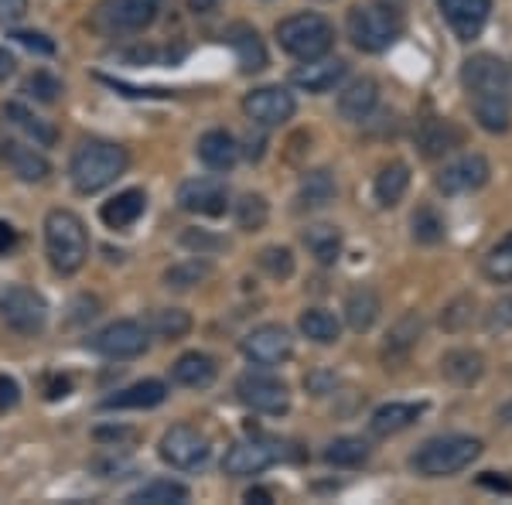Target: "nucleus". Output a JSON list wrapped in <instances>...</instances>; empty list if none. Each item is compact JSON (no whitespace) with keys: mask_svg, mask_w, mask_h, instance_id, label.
Here are the masks:
<instances>
[{"mask_svg":"<svg viewBox=\"0 0 512 505\" xmlns=\"http://www.w3.org/2000/svg\"><path fill=\"white\" fill-rule=\"evenodd\" d=\"M4 120L11 123L14 130H21L35 147H55V140H59V130H55L48 120H41L38 113H31L24 103H7Z\"/></svg>","mask_w":512,"mask_h":505,"instance_id":"25","label":"nucleus"},{"mask_svg":"<svg viewBox=\"0 0 512 505\" xmlns=\"http://www.w3.org/2000/svg\"><path fill=\"white\" fill-rule=\"evenodd\" d=\"M236 396L243 407L253 413H267V417H280L291 410V393L280 379L267 376V372H246L236 379Z\"/></svg>","mask_w":512,"mask_h":505,"instance_id":"9","label":"nucleus"},{"mask_svg":"<svg viewBox=\"0 0 512 505\" xmlns=\"http://www.w3.org/2000/svg\"><path fill=\"white\" fill-rule=\"evenodd\" d=\"M492 168L482 154H465L458 161L444 164V171L437 175V188L444 195H468V192H478V188L489 181Z\"/></svg>","mask_w":512,"mask_h":505,"instance_id":"15","label":"nucleus"},{"mask_svg":"<svg viewBox=\"0 0 512 505\" xmlns=\"http://www.w3.org/2000/svg\"><path fill=\"white\" fill-rule=\"evenodd\" d=\"M219 4H222V0H188V7H192L195 14H212Z\"/></svg>","mask_w":512,"mask_h":505,"instance_id":"54","label":"nucleus"},{"mask_svg":"<svg viewBox=\"0 0 512 505\" xmlns=\"http://www.w3.org/2000/svg\"><path fill=\"white\" fill-rule=\"evenodd\" d=\"M342 79H345V62L342 59H325V55L308 59L291 72L294 86L308 89V93H328V89H335Z\"/></svg>","mask_w":512,"mask_h":505,"instance_id":"21","label":"nucleus"},{"mask_svg":"<svg viewBox=\"0 0 512 505\" xmlns=\"http://www.w3.org/2000/svg\"><path fill=\"white\" fill-rule=\"evenodd\" d=\"M144 209H147V195L140 192V188H127V192L113 195L110 202H103L99 219H103L110 229H127L144 215Z\"/></svg>","mask_w":512,"mask_h":505,"instance_id":"26","label":"nucleus"},{"mask_svg":"<svg viewBox=\"0 0 512 505\" xmlns=\"http://www.w3.org/2000/svg\"><path fill=\"white\" fill-rule=\"evenodd\" d=\"M489 331H512V297H502L489 314Z\"/></svg>","mask_w":512,"mask_h":505,"instance_id":"46","label":"nucleus"},{"mask_svg":"<svg viewBox=\"0 0 512 505\" xmlns=\"http://www.w3.org/2000/svg\"><path fill=\"white\" fill-rule=\"evenodd\" d=\"M243 110L256 127H280V123H287L294 117L297 103L284 86H260V89H253V93H246Z\"/></svg>","mask_w":512,"mask_h":505,"instance_id":"13","label":"nucleus"},{"mask_svg":"<svg viewBox=\"0 0 512 505\" xmlns=\"http://www.w3.org/2000/svg\"><path fill=\"white\" fill-rule=\"evenodd\" d=\"M130 468V461H123V458H110V461H96V471L103 478H123L120 471H127Z\"/></svg>","mask_w":512,"mask_h":505,"instance_id":"51","label":"nucleus"},{"mask_svg":"<svg viewBox=\"0 0 512 505\" xmlns=\"http://www.w3.org/2000/svg\"><path fill=\"white\" fill-rule=\"evenodd\" d=\"M482 454V441L465 434H448V437H434V441L420 444L410 458V468L424 478H451L458 471H465L472 461Z\"/></svg>","mask_w":512,"mask_h":505,"instance_id":"4","label":"nucleus"},{"mask_svg":"<svg viewBox=\"0 0 512 505\" xmlns=\"http://www.w3.org/2000/svg\"><path fill=\"white\" fill-rule=\"evenodd\" d=\"M410 233H414L420 246H437L448 229H444V219L431 209V205H420L414 212V219H410Z\"/></svg>","mask_w":512,"mask_h":505,"instance_id":"39","label":"nucleus"},{"mask_svg":"<svg viewBox=\"0 0 512 505\" xmlns=\"http://www.w3.org/2000/svg\"><path fill=\"white\" fill-rule=\"evenodd\" d=\"M420 413H424L420 403H383V407L373 413L369 427H373L376 437H393V434H400V430L414 427Z\"/></svg>","mask_w":512,"mask_h":505,"instance_id":"29","label":"nucleus"},{"mask_svg":"<svg viewBox=\"0 0 512 505\" xmlns=\"http://www.w3.org/2000/svg\"><path fill=\"white\" fill-rule=\"evenodd\" d=\"M18 400H21V386L11 376H0V410L18 407Z\"/></svg>","mask_w":512,"mask_h":505,"instance_id":"49","label":"nucleus"},{"mask_svg":"<svg viewBox=\"0 0 512 505\" xmlns=\"http://www.w3.org/2000/svg\"><path fill=\"white\" fill-rule=\"evenodd\" d=\"M407 188H410V168H407L403 161H390V164H386V168L376 175L373 192H376V202L383 205V209H393V205H400V202H403Z\"/></svg>","mask_w":512,"mask_h":505,"instance_id":"31","label":"nucleus"},{"mask_svg":"<svg viewBox=\"0 0 512 505\" xmlns=\"http://www.w3.org/2000/svg\"><path fill=\"white\" fill-rule=\"evenodd\" d=\"M45 253L55 273L72 277L82 270L89 256V233L86 222L69 209H52L45 215Z\"/></svg>","mask_w":512,"mask_h":505,"instance_id":"3","label":"nucleus"},{"mask_svg":"<svg viewBox=\"0 0 512 505\" xmlns=\"http://www.w3.org/2000/svg\"><path fill=\"white\" fill-rule=\"evenodd\" d=\"M335 192H338L335 175L325 168H318V171H308V175L301 178L297 202H301V209H325V205L335 198Z\"/></svg>","mask_w":512,"mask_h":505,"instance_id":"33","label":"nucleus"},{"mask_svg":"<svg viewBox=\"0 0 512 505\" xmlns=\"http://www.w3.org/2000/svg\"><path fill=\"white\" fill-rule=\"evenodd\" d=\"M14 41L24 48H31V52H41V55L55 52V41H48L45 35H38V31H14Z\"/></svg>","mask_w":512,"mask_h":505,"instance_id":"47","label":"nucleus"},{"mask_svg":"<svg viewBox=\"0 0 512 505\" xmlns=\"http://www.w3.org/2000/svg\"><path fill=\"white\" fill-rule=\"evenodd\" d=\"M209 277V263L202 260H188V263H178V267H171L164 273V287H175V291H188V287H195L198 280Z\"/></svg>","mask_w":512,"mask_h":505,"instance_id":"42","label":"nucleus"},{"mask_svg":"<svg viewBox=\"0 0 512 505\" xmlns=\"http://www.w3.org/2000/svg\"><path fill=\"white\" fill-rule=\"evenodd\" d=\"M168 400V386L161 379H140V383L117 389L103 400V410H151Z\"/></svg>","mask_w":512,"mask_h":505,"instance_id":"22","label":"nucleus"},{"mask_svg":"<svg viewBox=\"0 0 512 505\" xmlns=\"http://www.w3.org/2000/svg\"><path fill=\"white\" fill-rule=\"evenodd\" d=\"M277 41L287 55L308 62L332 48L335 28L321 18V14H291V18H284L277 24Z\"/></svg>","mask_w":512,"mask_h":505,"instance_id":"6","label":"nucleus"},{"mask_svg":"<svg viewBox=\"0 0 512 505\" xmlns=\"http://www.w3.org/2000/svg\"><path fill=\"white\" fill-rule=\"evenodd\" d=\"M147 331L164 338V342H178V338H185L192 331V314L181 308H158L147 318Z\"/></svg>","mask_w":512,"mask_h":505,"instance_id":"37","label":"nucleus"},{"mask_svg":"<svg viewBox=\"0 0 512 505\" xmlns=\"http://www.w3.org/2000/svg\"><path fill=\"white\" fill-rule=\"evenodd\" d=\"M325 461L335 468H359L369 461V444L362 437H335L325 447Z\"/></svg>","mask_w":512,"mask_h":505,"instance_id":"38","label":"nucleus"},{"mask_svg":"<svg viewBox=\"0 0 512 505\" xmlns=\"http://www.w3.org/2000/svg\"><path fill=\"white\" fill-rule=\"evenodd\" d=\"M181 243L188 246V250H198V256H205L209 250H219V239H212V236H205V233H195V229H188L185 236H181Z\"/></svg>","mask_w":512,"mask_h":505,"instance_id":"48","label":"nucleus"},{"mask_svg":"<svg viewBox=\"0 0 512 505\" xmlns=\"http://www.w3.org/2000/svg\"><path fill=\"white\" fill-rule=\"evenodd\" d=\"M209 451H212L209 437H205L198 427H188V424L171 427L158 444L161 461L178 471H192L198 465H205V461H209Z\"/></svg>","mask_w":512,"mask_h":505,"instance_id":"10","label":"nucleus"},{"mask_svg":"<svg viewBox=\"0 0 512 505\" xmlns=\"http://www.w3.org/2000/svg\"><path fill=\"white\" fill-rule=\"evenodd\" d=\"M260 267L267 277L287 280L294 273V253L287 250V246H267V250L260 253Z\"/></svg>","mask_w":512,"mask_h":505,"instance_id":"43","label":"nucleus"},{"mask_svg":"<svg viewBox=\"0 0 512 505\" xmlns=\"http://www.w3.org/2000/svg\"><path fill=\"white\" fill-rule=\"evenodd\" d=\"M403 35V18L390 4H355L349 11V38L359 52H386Z\"/></svg>","mask_w":512,"mask_h":505,"instance_id":"5","label":"nucleus"},{"mask_svg":"<svg viewBox=\"0 0 512 505\" xmlns=\"http://www.w3.org/2000/svg\"><path fill=\"white\" fill-rule=\"evenodd\" d=\"M0 161H4L21 181H28V185L45 181L48 175H52V164H48V157L41 151H35V147L21 144V140H0Z\"/></svg>","mask_w":512,"mask_h":505,"instance_id":"19","label":"nucleus"},{"mask_svg":"<svg viewBox=\"0 0 512 505\" xmlns=\"http://www.w3.org/2000/svg\"><path fill=\"white\" fill-rule=\"evenodd\" d=\"M297 325H301V335L311 338L315 345H335L338 335H342V321L325 308H308Z\"/></svg>","mask_w":512,"mask_h":505,"instance_id":"35","label":"nucleus"},{"mask_svg":"<svg viewBox=\"0 0 512 505\" xmlns=\"http://www.w3.org/2000/svg\"><path fill=\"white\" fill-rule=\"evenodd\" d=\"M216 376H219L216 359L205 352H185V355H178L175 366H171V379L185 389H209L216 383Z\"/></svg>","mask_w":512,"mask_h":505,"instance_id":"23","label":"nucleus"},{"mask_svg":"<svg viewBox=\"0 0 512 505\" xmlns=\"http://www.w3.org/2000/svg\"><path fill=\"white\" fill-rule=\"evenodd\" d=\"M28 14V0H0V24H14Z\"/></svg>","mask_w":512,"mask_h":505,"instance_id":"50","label":"nucleus"},{"mask_svg":"<svg viewBox=\"0 0 512 505\" xmlns=\"http://www.w3.org/2000/svg\"><path fill=\"white\" fill-rule=\"evenodd\" d=\"M420 335H424V318H420V311H407L390 328V335H386V342H383V366L386 369H400L403 362L414 355L417 345H420Z\"/></svg>","mask_w":512,"mask_h":505,"instance_id":"17","label":"nucleus"},{"mask_svg":"<svg viewBox=\"0 0 512 505\" xmlns=\"http://www.w3.org/2000/svg\"><path fill=\"white\" fill-rule=\"evenodd\" d=\"M274 461H277V451L270 444L239 441L229 447L226 458H222V471L233 478H253V475H260V471H267Z\"/></svg>","mask_w":512,"mask_h":505,"instance_id":"18","label":"nucleus"},{"mask_svg":"<svg viewBox=\"0 0 512 505\" xmlns=\"http://www.w3.org/2000/svg\"><path fill=\"white\" fill-rule=\"evenodd\" d=\"M270 219V205L263 195H243L236 202V222L239 229H246V233H256V229H263Z\"/></svg>","mask_w":512,"mask_h":505,"instance_id":"40","label":"nucleus"},{"mask_svg":"<svg viewBox=\"0 0 512 505\" xmlns=\"http://www.w3.org/2000/svg\"><path fill=\"white\" fill-rule=\"evenodd\" d=\"M246 502H260V505H270V492H267V488H250V492H246Z\"/></svg>","mask_w":512,"mask_h":505,"instance_id":"55","label":"nucleus"},{"mask_svg":"<svg viewBox=\"0 0 512 505\" xmlns=\"http://www.w3.org/2000/svg\"><path fill=\"white\" fill-rule=\"evenodd\" d=\"M14 65H18V62H14V55L7 52V48H0V82H4L7 76H11Z\"/></svg>","mask_w":512,"mask_h":505,"instance_id":"53","label":"nucleus"},{"mask_svg":"<svg viewBox=\"0 0 512 505\" xmlns=\"http://www.w3.org/2000/svg\"><path fill=\"white\" fill-rule=\"evenodd\" d=\"M0 318L18 335H38L48 325V301L35 287L7 284L0 287Z\"/></svg>","mask_w":512,"mask_h":505,"instance_id":"8","label":"nucleus"},{"mask_svg":"<svg viewBox=\"0 0 512 505\" xmlns=\"http://www.w3.org/2000/svg\"><path fill=\"white\" fill-rule=\"evenodd\" d=\"M458 144H461V130L454 127L451 120L431 117V120L420 123V130H417V147H420V154L431 157V161H434V157L451 154Z\"/></svg>","mask_w":512,"mask_h":505,"instance_id":"24","label":"nucleus"},{"mask_svg":"<svg viewBox=\"0 0 512 505\" xmlns=\"http://www.w3.org/2000/svg\"><path fill=\"white\" fill-rule=\"evenodd\" d=\"M472 318H475V301L472 297H458V301L448 304V311L441 314V325L448 331H461Z\"/></svg>","mask_w":512,"mask_h":505,"instance_id":"45","label":"nucleus"},{"mask_svg":"<svg viewBox=\"0 0 512 505\" xmlns=\"http://www.w3.org/2000/svg\"><path fill=\"white\" fill-rule=\"evenodd\" d=\"M482 372H485V359L475 349H454L441 359V376L454 386H472L482 379Z\"/></svg>","mask_w":512,"mask_h":505,"instance_id":"28","label":"nucleus"},{"mask_svg":"<svg viewBox=\"0 0 512 505\" xmlns=\"http://www.w3.org/2000/svg\"><path fill=\"white\" fill-rule=\"evenodd\" d=\"M243 355L253 366H280L294 355V338L280 325H260L243 338Z\"/></svg>","mask_w":512,"mask_h":505,"instance_id":"12","label":"nucleus"},{"mask_svg":"<svg viewBox=\"0 0 512 505\" xmlns=\"http://www.w3.org/2000/svg\"><path fill=\"white\" fill-rule=\"evenodd\" d=\"M482 485H489V488H502V492H509V482H506V478H482Z\"/></svg>","mask_w":512,"mask_h":505,"instance_id":"56","label":"nucleus"},{"mask_svg":"<svg viewBox=\"0 0 512 505\" xmlns=\"http://www.w3.org/2000/svg\"><path fill=\"white\" fill-rule=\"evenodd\" d=\"M164 0H103L93 24L103 35H140L158 21Z\"/></svg>","mask_w":512,"mask_h":505,"instance_id":"7","label":"nucleus"},{"mask_svg":"<svg viewBox=\"0 0 512 505\" xmlns=\"http://www.w3.org/2000/svg\"><path fill=\"white\" fill-rule=\"evenodd\" d=\"M130 157L127 147L113 144V140H82L69 161V178L79 195H96L110 188L123 171H127Z\"/></svg>","mask_w":512,"mask_h":505,"instance_id":"2","label":"nucleus"},{"mask_svg":"<svg viewBox=\"0 0 512 505\" xmlns=\"http://www.w3.org/2000/svg\"><path fill=\"white\" fill-rule=\"evenodd\" d=\"M130 505H181L188 502V488L175 478H151L127 499Z\"/></svg>","mask_w":512,"mask_h":505,"instance_id":"32","label":"nucleus"},{"mask_svg":"<svg viewBox=\"0 0 512 505\" xmlns=\"http://www.w3.org/2000/svg\"><path fill=\"white\" fill-rule=\"evenodd\" d=\"M461 82L472 99V113L489 134H506L512 127V72L495 55H472L461 65Z\"/></svg>","mask_w":512,"mask_h":505,"instance_id":"1","label":"nucleus"},{"mask_svg":"<svg viewBox=\"0 0 512 505\" xmlns=\"http://www.w3.org/2000/svg\"><path fill=\"white\" fill-rule=\"evenodd\" d=\"M24 93L31 99H38V103H55V99L62 96V82L55 79L52 72L38 69L35 76H28V82H24Z\"/></svg>","mask_w":512,"mask_h":505,"instance_id":"44","label":"nucleus"},{"mask_svg":"<svg viewBox=\"0 0 512 505\" xmlns=\"http://www.w3.org/2000/svg\"><path fill=\"white\" fill-rule=\"evenodd\" d=\"M379 311H383V304H379V294L373 287H355V291L345 297V321H349L352 331H369L376 325Z\"/></svg>","mask_w":512,"mask_h":505,"instance_id":"30","label":"nucleus"},{"mask_svg":"<svg viewBox=\"0 0 512 505\" xmlns=\"http://www.w3.org/2000/svg\"><path fill=\"white\" fill-rule=\"evenodd\" d=\"M147 338H151V331L147 325H140V321H113V325H106L99 335H93V352H99L103 359H137V355L147 352Z\"/></svg>","mask_w":512,"mask_h":505,"instance_id":"11","label":"nucleus"},{"mask_svg":"<svg viewBox=\"0 0 512 505\" xmlns=\"http://www.w3.org/2000/svg\"><path fill=\"white\" fill-rule=\"evenodd\" d=\"M178 205L192 215H222L229 209V192L219 178H188L178 188Z\"/></svg>","mask_w":512,"mask_h":505,"instance_id":"14","label":"nucleus"},{"mask_svg":"<svg viewBox=\"0 0 512 505\" xmlns=\"http://www.w3.org/2000/svg\"><path fill=\"white\" fill-rule=\"evenodd\" d=\"M444 21L451 24V31L461 41H475L482 35V28L489 24L492 0H437Z\"/></svg>","mask_w":512,"mask_h":505,"instance_id":"16","label":"nucleus"},{"mask_svg":"<svg viewBox=\"0 0 512 505\" xmlns=\"http://www.w3.org/2000/svg\"><path fill=\"white\" fill-rule=\"evenodd\" d=\"M198 157H202L205 168L229 171L239 161V144L226 130H209V134H202V140H198Z\"/></svg>","mask_w":512,"mask_h":505,"instance_id":"27","label":"nucleus"},{"mask_svg":"<svg viewBox=\"0 0 512 505\" xmlns=\"http://www.w3.org/2000/svg\"><path fill=\"white\" fill-rule=\"evenodd\" d=\"M485 273H489V280H495V284H512V233L489 250V256H485Z\"/></svg>","mask_w":512,"mask_h":505,"instance_id":"41","label":"nucleus"},{"mask_svg":"<svg viewBox=\"0 0 512 505\" xmlns=\"http://www.w3.org/2000/svg\"><path fill=\"white\" fill-rule=\"evenodd\" d=\"M376 103H379V82L369 76L352 79L349 86L338 93V117L349 123H362V120H369Z\"/></svg>","mask_w":512,"mask_h":505,"instance_id":"20","label":"nucleus"},{"mask_svg":"<svg viewBox=\"0 0 512 505\" xmlns=\"http://www.w3.org/2000/svg\"><path fill=\"white\" fill-rule=\"evenodd\" d=\"M229 45H233L236 65L243 72L267 69V48H263V41H260V35H256L253 28H233V35H229Z\"/></svg>","mask_w":512,"mask_h":505,"instance_id":"34","label":"nucleus"},{"mask_svg":"<svg viewBox=\"0 0 512 505\" xmlns=\"http://www.w3.org/2000/svg\"><path fill=\"white\" fill-rule=\"evenodd\" d=\"M304 246L321 267H332L342 256V233L335 226H308L304 229Z\"/></svg>","mask_w":512,"mask_h":505,"instance_id":"36","label":"nucleus"},{"mask_svg":"<svg viewBox=\"0 0 512 505\" xmlns=\"http://www.w3.org/2000/svg\"><path fill=\"white\" fill-rule=\"evenodd\" d=\"M14 246H18V229L11 222H0V256H7Z\"/></svg>","mask_w":512,"mask_h":505,"instance_id":"52","label":"nucleus"}]
</instances>
